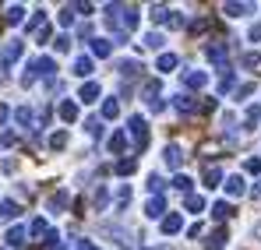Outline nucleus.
Here are the masks:
<instances>
[{"mask_svg":"<svg viewBox=\"0 0 261 250\" xmlns=\"http://www.w3.org/2000/svg\"><path fill=\"white\" fill-rule=\"evenodd\" d=\"M127 130L138 137V145H141V148L148 145V120H145V117H138V113H134V117L127 120Z\"/></svg>","mask_w":261,"mask_h":250,"instance_id":"obj_1","label":"nucleus"},{"mask_svg":"<svg viewBox=\"0 0 261 250\" xmlns=\"http://www.w3.org/2000/svg\"><path fill=\"white\" fill-rule=\"evenodd\" d=\"M21 49H25V42L21 39H7V46H4V57H0V64L4 67H11L18 57H21Z\"/></svg>","mask_w":261,"mask_h":250,"instance_id":"obj_2","label":"nucleus"},{"mask_svg":"<svg viewBox=\"0 0 261 250\" xmlns=\"http://www.w3.org/2000/svg\"><path fill=\"white\" fill-rule=\"evenodd\" d=\"M106 148H110L113 155H124V152H127V130H113V134L106 137Z\"/></svg>","mask_w":261,"mask_h":250,"instance_id":"obj_3","label":"nucleus"},{"mask_svg":"<svg viewBox=\"0 0 261 250\" xmlns=\"http://www.w3.org/2000/svg\"><path fill=\"white\" fill-rule=\"evenodd\" d=\"M251 11H254V4H222V14L226 18H244Z\"/></svg>","mask_w":261,"mask_h":250,"instance_id":"obj_4","label":"nucleus"},{"mask_svg":"<svg viewBox=\"0 0 261 250\" xmlns=\"http://www.w3.org/2000/svg\"><path fill=\"white\" fill-rule=\"evenodd\" d=\"M180 229H184V218H180L176 211H170V215L163 218V233H166V236H176Z\"/></svg>","mask_w":261,"mask_h":250,"instance_id":"obj_5","label":"nucleus"},{"mask_svg":"<svg viewBox=\"0 0 261 250\" xmlns=\"http://www.w3.org/2000/svg\"><path fill=\"white\" fill-rule=\"evenodd\" d=\"M173 106L180 109V113H194V109H198V102H194L187 92H176V95H173Z\"/></svg>","mask_w":261,"mask_h":250,"instance_id":"obj_6","label":"nucleus"},{"mask_svg":"<svg viewBox=\"0 0 261 250\" xmlns=\"http://www.w3.org/2000/svg\"><path fill=\"white\" fill-rule=\"evenodd\" d=\"M92 71H95L92 57H74V74L78 78H92Z\"/></svg>","mask_w":261,"mask_h":250,"instance_id":"obj_7","label":"nucleus"},{"mask_svg":"<svg viewBox=\"0 0 261 250\" xmlns=\"http://www.w3.org/2000/svg\"><path fill=\"white\" fill-rule=\"evenodd\" d=\"M184 85H187V88H205V85H208V74H205V71H187V74H184Z\"/></svg>","mask_w":261,"mask_h":250,"instance_id":"obj_8","label":"nucleus"},{"mask_svg":"<svg viewBox=\"0 0 261 250\" xmlns=\"http://www.w3.org/2000/svg\"><path fill=\"white\" fill-rule=\"evenodd\" d=\"M163 159H166V166H170V169H176L180 162H184V152H180V145H166Z\"/></svg>","mask_w":261,"mask_h":250,"instance_id":"obj_9","label":"nucleus"},{"mask_svg":"<svg viewBox=\"0 0 261 250\" xmlns=\"http://www.w3.org/2000/svg\"><path fill=\"white\" fill-rule=\"evenodd\" d=\"M163 211H166V201H163V198H152V201L145 205V215H148V218H163Z\"/></svg>","mask_w":261,"mask_h":250,"instance_id":"obj_10","label":"nucleus"},{"mask_svg":"<svg viewBox=\"0 0 261 250\" xmlns=\"http://www.w3.org/2000/svg\"><path fill=\"white\" fill-rule=\"evenodd\" d=\"M60 120L64 124H74L78 120V102H60Z\"/></svg>","mask_w":261,"mask_h":250,"instance_id":"obj_11","label":"nucleus"},{"mask_svg":"<svg viewBox=\"0 0 261 250\" xmlns=\"http://www.w3.org/2000/svg\"><path fill=\"white\" fill-rule=\"evenodd\" d=\"M78 99H82V102H95V99H99V85L85 81V85H82V92H78Z\"/></svg>","mask_w":261,"mask_h":250,"instance_id":"obj_12","label":"nucleus"},{"mask_svg":"<svg viewBox=\"0 0 261 250\" xmlns=\"http://www.w3.org/2000/svg\"><path fill=\"white\" fill-rule=\"evenodd\" d=\"M176 64H180V60H176L173 53H163V57L155 60V67H159V74H170V71H173Z\"/></svg>","mask_w":261,"mask_h":250,"instance_id":"obj_13","label":"nucleus"},{"mask_svg":"<svg viewBox=\"0 0 261 250\" xmlns=\"http://www.w3.org/2000/svg\"><path fill=\"white\" fill-rule=\"evenodd\" d=\"M205 53H208V60H212V64H219V67L226 71V46H208Z\"/></svg>","mask_w":261,"mask_h":250,"instance_id":"obj_14","label":"nucleus"},{"mask_svg":"<svg viewBox=\"0 0 261 250\" xmlns=\"http://www.w3.org/2000/svg\"><path fill=\"white\" fill-rule=\"evenodd\" d=\"M226 194H229V198H240V194H244V176H229V180H226Z\"/></svg>","mask_w":261,"mask_h":250,"instance_id":"obj_15","label":"nucleus"},{"mask_svg":"<svg viewBox=\"0 0 261 250\" xmlns=\"http://www.w3.org/2000/svg\"><path fill=\"white\" fill-rule=\"evenodd\" d=\"M229 215H233V205H226V201H216V205H212V218H216V222L229 218Z\"/></svg>","mask_w":261,"mask_h":250,"instance_id":"obj_16","label":"nucleus"},{"mask_svg":"<svg viewBox=\"0 0 261 250\" xmlns=\"http://www.w3.org/2000/svg\"><path fill=\"white\" fill-rule=\"evenodd\" d=\"M184 205H187V211H194V215H198V211H205V198H201V194H187V198H184Z\"/></svg>","mask_w":261,"mask_h":250,"instance_id":"obj_17","label":"nucleus"},{"mask_svg":"<svg viewBox=\"0 0 261 250\" xmlns=\"http://www.w3.org/2000/svg\"><path fill=\"white\" fill-rule=\"evenodd\" d=\"M25 233H29V236H36V240H39V236H46V233H49V229H46V218H32Z\"/></svg>","mask_w":261,"mask_h":250,"instance_id":"obj_18","label":"nucleus"},{"mask_svg":"<svg viewBox=\"0 0 261 250\" xmlns=\"http://www.w3.org/2000/svg\"><path fill=\"white\" fill-rule=\"evenodd\" d=\"M163 42H166L163 32H148V36H145V46H148V49H163Z\"/></svg>","mask_w":261,"mask_h":250,"instance_id":"obj_19","label":"nucleus"},{"mask_svg":"<svg viewBox=\"0 0 261 250\" xmlns=\"http://www.w3.org/2000/svg\"><path fill=\"white\" fill-rule=\"evenodd\" d=\"M21 14H25V11H21L18 4H11V7H7V14H4V21H7V25H18V21H21Z\"/></svg>","mask_w":261,"mask_h":250,"instance_id":"obj_20","label":"nucleus"},{"mask_svg":"<svg viewBox=\"0 0 261 250\" xmlns=\"http://www.w3.org/2000/svg\"><path fill=\"white\" fill-rule=\"evenodd\" d=\"M14 120H18L21 127H29L32 124V109H29V106H18V109H14Z\"/></svg>","mask_w":261,"mask_h":250,"instance_id":"obj_21","label":"nucleus"},{"mask_svg":"<svg viewBox=\"0 0 261 250\" xmlns=\"http://www.w3.org/2000/svg\"><path fill=\"white\" fill-rule=\"evenodd\" d=\"M222 247H226V233L219 229L216 236H208V243H205V250H222Z\"/></svg>","mask_w":261,"mask_h":250,"instance_id":"obj_22","label":"nucleus"},{"mask_svg":"<svg viewBox=\"0 0 261 250\" xmlns=\"http://www.w3.org/2000/svg\"><path fill=\"white\" fill-rule=\"evenodd\" d=\"M110 49H113V46L106 39H92V53H95V57H110Z\"/></svg>","mask_w":261,"mask_h":250,"instance_id":"obj_23","label":"nucleus"},{"mask_svg":"<svg viewBox=\"0 0 261 250\" xmlns=\"http://www.w3.org/2000/svg\"><path fill=\"white\" fill-rule=\"evenodd\" d=\"M117 67H120V74H124V78H130V74H138V71H141V64H134V60H120Z\"/></svg>","mask_w":261,"mask_h":250,"instance_id":"obj_24","label":"nucleus"},{"mask_svg":"<svg viewBox=\"0 0 261 250\" xmlns=\"http://www.w3.org/2000/svg\"><path fill=\"white\" fill-rule=\"evenodd\" d=\"M117 113H120V106H117V99H106V102H102V117H106V120H113Z\"/></svg>","mask_w":261,"mask_h":250,"instance_id":"obj_25","label":"nucleus"},{"mask_svg":"<svg viewBox=\"0 0 261 250\" xmlns=\"http://www.w3.org/2000/svg\"><path fill=\"white\" fill-rule=\"evenodd\" d=\"M219 180H222V173H219L216 166L205 169V187H219Z\"/></svg>","mask_w":261,"mask_h":250,"instance_id":"obj_26","label":"nucleus"},{"mask_svg":"<svg viewBox=\"0 0 261 250\" xmlns=\"http://www.w3.org/2000/svg\"><path fill=\"white\" fill-rule=\"evenodd\" d=\"M163 21H166L170 29H180V25H184V14H180V11H166V18H163Z\"/></svg>","mask_w":261,"mask_h":250,"instance_id":"obj_27","label":"nucleus"},{"mask_svg":"<svg viewBox=\"0 0 261 250\" xmlns=\"http://www.w3.org/2000/svg\"><path fill=\"white\" fill-rule=\"evenodd\" d=\"M233 85H237V74H233V71H222V81H219V92H229Z\"/></svg>","mask_w":261,"mask_h":250,"instance_id":"obj_28","label":"nucleus"},{"mask_svg":"<svg viewBox=\"0 0 261 250\" xmlns=\"http://www.w3.org/2000/svg\"><path fill=\"white\" fill-rule=\"evenodd\" d=\"M18 215V205L14 201H0V218H14Z\"/></svg>","mask_w":261,"mask_h":250,"instance_id":"obj_29","label":"nucleus"},{"mask_svg":"<svg viewBox=\"0 0 261 250\" xmlns=\"http://www.w3.org/2000/svg\"><path fill=\"white\" fill-rule=\"evenodd\" d=\"M127 201H130V187H120V190H117V211L127 208Z\"/></svg>","mask_w":261,"mask_h":250,"instance_id":"obj_30","label":"nucleus"},{"mask_svg":"<svg viewBox=\"0 0 261 250\" xmlns=\"http://www.w3.org/2000/svg\"><path fill=\"white\" fill-rule=\"evenodd\" d=\"M21 240H25V229H21V226H14V229L7 233V243H11V247H18Z\"/></svg>","mask_w":261,"mask_h":250,"instance_id":"obj_31","label":"nucleus"},{"mask_svg":"<svg viewBox=\"0 0 261 250\" xmlns=\"http://www.w3.org/2000/svg\"><path fill=\"white\" fill-rule=\"evenodd\" d=\"M173 187H176V190H184V194H191V176H184V173L173 176Z\"/></svg>","mask_w":261,"mask_h":250,"instance_id":"obj_32","label":"nucleus"},{"mask_svg":"<svg viewBox=\"0 0 261 250\" xmlns=\"http://www.w3.org/2000/svg\"><path fill=\"white\" fill-rule=\"evenodd\" d=\"M49 148H67V134H64V130H57V134L49 137Z\"/></svg>","mask_w":261,"mask_h":250,"instance_id":"obj_33","label":"nucleus"},{"mask_svg":"<svg viewBox=\"0 0 261 250\" xmlns=\"http://www.w3.org/2000/svg\"><path fill=\"white\" fill-rule=\"evenodd\" d=\"M240 64L251 71V67H258V64H261V57H258V53H244V57H240Z\"/></svg>","mask_w":261,"mask_h":250,"instance_id":"obj_34","label":"nucleus"},{"mask_svg":"<svg viewBox=\"0 0 261 250\" xmlns=\"http://www.w3.org/2000/svg\"><path fill=\"white\" fill-rule=\"evenodd\" d=\"M49 208H53V211L67 208V194H53V198H49Z\"/></svg>","mask_w":261,"mask_h":250,"instance_id":"obj_35","label":"nucleus"},{"mask_svg":"<svg viewBox=\"0 0 261 250\" xmlns=\"http://www.w3.org/2000/svg\"><path fill=\"white\" fill-rule=\"evenodd\" d=\"M117 173H120V176L134 173V159H124V162H117Z\"/></svg>","mask_w":261,"mask_h":250,"instance_id":"obj_36","label":"nucleus"},{"mask_svg":"<svg viewBox=\"0 0 261 250\" xmlns=\"http://www.w3.org/2000/svg\"><path fill=\"white\" fill-rule=\"evenodd\" d=\"M71 21H74V7H64L60 11V25H71Z\"/></svg>","mask_w":261,"mask_h":250,"instance_id":"obj_37","label":"nucleus"},{"mask_svg":"<svg viewBox=\"0 0 261 250\" xmlns=\"http://www.w3.org/2000/svg\"><path fill=\"white\" fill-rule=\"evenodd\" d=\"M145 95L155 102V95H159V81H148V85H145Z\"/></svg>","mask_w":261,"mask_h":250,"instance_id":"obj_38","label":"nucleus"},{"mask_svg":"<svg viewBox=\"0 0 261 250\" xmlns=\"http://www.w3.org/2000/svg\"><path fill=\"white\" fill-rule=\"evenodd\" d=\"M71 49V39L67 36H57V53H67Z\"/></svg>","mask_w":261,"mask_h":250,"instance_id":"obj_39","label":"nucleus"},{"mask_svg":"<svg viewBox=\"0 0 261 250\" xmlns=\"http://www.w3.org/2000/svg\"><path fill=\"white\" fill-rule=\"evenodd\" d=\"M148 190L159 194V190H163V180H159V176H148Z\"/></svg>","mask_w":261,"mask_h":250,"instance_id":"obj_40","label":"nucleus"},{"mask_svg":"<svg viewBox=\"0 0 261 250\" xmlns=\"http://www.w3.org/2000/svg\"><path fill=\"white\" fill-rule=\"evenodd\" d=\"M201 233H205V226H201V222H194V226H191V229H187V236H191V240H198V236H201Z\"/></svg>","mask_w":261,"mask_h":250,"instance_id":"obj_41","label":"nucleus"},{"mask_svg":"<svg viewBox=\"0 0 261 250\" xmlns=\"http://www.w3.org/2000/svg\"><path fill=\"white\" fill-rule=\"evenodd\" d=\"M244 169H247V173H261V159H247Z\"/></svg>","mask_w":261,"mask_h":250,"instance_id":"obj_42","label":"nucleus"},{"mask_svg":"<svg viewBox=\"0 0 261 250\" xmlns=\"http://www.w3.org/2000/svg\"><path fill=\"white\" fill-rule=\"evenodd\" d=\"M106 198H110V190H106V187H99V194H95V205L102 208V205H106Z\"/></svg>","mask_w":261,"mask_h":250,"instance_id":"obj_43","label":"nucleus"},{"mask_svg":"<svg viewBox=\"0 0 261 250\" xmlns=\"http://www.w3.org/2000/svg\"><path fill=\"white\" fill-rule=\"evenodd\" d=\"M261 39V25H251V42H258Z\"/></svg>","mask_w":261,"mask_h":250,"instance_id":"obj_44","label":"nucleus"},{"mask_svg":"<svg viewBox=\"0 0 261 250\" xmlns=\"http://www.w3.org/2000/svg\"><path fill=\"white\" fill-rule=\"evenodd\" d=\"M78 250H99L95 243H88V240H78Z\"/></svg>","mask_w":261,"mask_h":250,"instance_id":"obj_45","label":"nucleus"},{"mask_svg":"<svg viewBox=\"0 0 261 250\" xmlns=\"http://www.w3.org/2000/svg\"><path fill=\"white\" fill-rule=\"evenodd\" d=\"M4 120H7V106L0 102V127H4Z\"/></svg>","mask_w":261,"mask_h":250,"instance_id":"obj_46","label":"nucleus"}]
</instances>
